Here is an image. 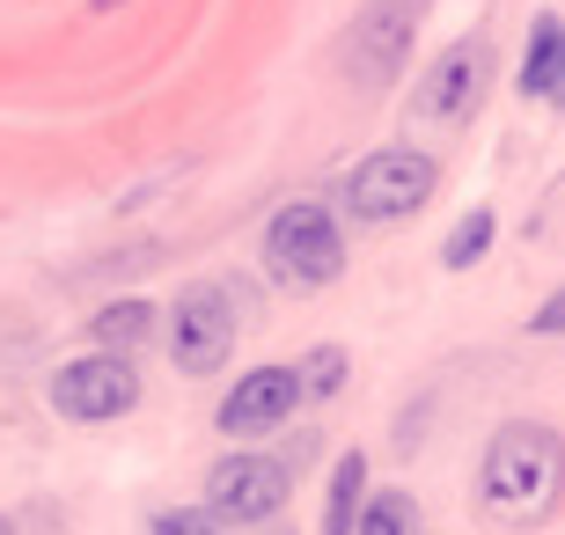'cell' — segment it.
<instances>
[{
    "label": "cell",
    "instance_id": "obj_1",
    "mask_svg": "<svg viewBox=\"0 0 565 535\" xmlns=\"http://www.w3.org/2000/svg\"><path fill=\"white\" fill-rule=\"evenodd\" d=\"M478 484H484V506L500 521H514V528L544 521L565 492V440L551 426H536V418H514V426L492 432Z\"/></svg>",
    "mask_w": 565,
    "mask_h": 535
},
{
    "label": "cell",
    "instance_id": "obj_2",
    "mask_svg": "<svg viewBox=\"0 0 565 535\" xmlns=\"http://www.w3.org/2000/svg\"><path fill=\"white\" fill-rule=\"evenodd\" d=\"M440 191V169L434 154H412V147H375L345 169L338 184V206L353 213V227H390V221H412Z\"/></svg>",
    "mask_w": 565,
    "mask_h": 535
},
{
    "label": "cell",
    "instance_id": "obj_3",
    "mask_svg": "<svg viewBox=\"0 0 565 535\" xmlns=\"http://www.w3.org/2000/svg\"><path fill=\"white\" fill-rule=\"evenodd\" d=\"M265 271H273L287 293L331 287L338 271H345V227L316 206V199H294V206H279L273 227H265Z\"/></svg>",
    "mask_w": 565,
    "mask_h": 535
},
{
    "label": "cell",
    "instance_id": "obj_4",
    "mask_svg": "<svg viewBox=\"0 0 565 535\" xmlns=\"http://www.w3.org/2000/svg\"><path fill=\"white\" fill-rule=\"evenodd\" d=\"M243 287H221V279H199V287L177 293L169 309V360L184 374H213L235 352V330H243Z\"/></svg>",
    "mask_w": 565,
    "mask_h": 535
},
{
    "label": "cell",
    "instance_id": "obj_5",
    "mask_svg": "<svg viewBox=\"0 0 565 535\" xmlns=\"http://www.w3.org/2000/svg\"><path fill=\"white\" fill-rule=\"evenodd\" d=\"M492 88V44L484 38H456L412 88V125H470Z\"/></svg>",
    "mask_w": 565,
    "mask_h": 535
},
{
    "label": "cell",
    "instance_id": "obj_6",
    "mask_svg": "<svg viewBox=\"0 0 565 535\" xmlns=\"http://www.w3.org/2000/svg\"><path fill=\"white\" fill-rule=\"evenodd\" d=\"M287 484L294 470L279 454H228V462L206 470V514L221 528H257V521H273L287 506Z\"/></svg>",
    "mask_w": 565,
    "mask_h": 535
},
{
    "label": "cell",
    "instance_id": "obj_7",
    "mask_svg": "<svg viewBox=\"0 0 565 535\" xmlns=\"http://www.w3.org/2000/svg\"><path fill=\"white\" fill-rule=\"evenodd\" d=\"M140 404V374H132L126 352H88V360H66L52 374V411L74 418V426H104V418H126Z\"/></svg>",
    "mask_w": 565,
    "mask_h": 535
},
{
    "label": "cell",
    "instance_id": "obj_8",
    "mask_svg": "<svg viewBox=\"0 0 565 535\" xmlns=\"http://www.w3.org/2000/svg\"><path fill=\"white\" fill-rule=\"evenodd\" d=\"M419 8L426 0H367L353 15V38H345V66H353L360 88L397 82L404 60H412V38H419Z\"/></svg>",
    "mask_w": 565,
    "mask_h": 535
},
{
    "label": "cell",
    "instance_id": "obj_9",
    "mask_svg": "<svg viewBox=\"0 0 565 535\" xmlns=\"http://www.w3.org/2000/svg\"><path fill=\"white\" fill-rule=\"evenodd\" d=\"M294 404H309V396H301V367H250L221 396V432H228V440H257V432L287 426Z\"/></svg>",
    "mask_w": 565,
    "mask_h": 535
},
{
    "label": "cell",
    "instance_id": "obj_10",
    "mask_svg": "<svg viewBox=\"0 0 565 535\" xmlns=\"http://www.w3.org/2000/svg\"><path fill=\"white\" fill-rule=\"evenodd\" d=\"M522 96H536V104H565V15H544L536 30H529Z\"/></svg>",
    "mask_w": 565,
    "mask_h": 535
},
{
    "label": "cell",
    "instance_id": "obj_11",
    "mask_svg": "<svg viewBox=\"0 0 565 535\" xmlns=\"http://www.w3.org/2000/svg\"><path fill=\"white\" fill-rule=\"evenodd\" d=\"M360 506H367V454H338L331 470V492H323V535H353L360 528Z\"/></svg>",
    "mask_w": 565,
    "mask_h": 535
},
{
    "label": "cell",
    "instance_id": "obj_12",
    "mask_svg": "<svg viewBox=\"0 0 565 535\" xmlns=\"http://www.w3.org/2000/svg\"><path fill=\"white\" fill-rule=\"evenodd\" d=\"M492 227H500V221H492V206H470L456 227H448V243H440V265H448V271H470L484 249H492Z\"/></svg>",
    "mask_w": 565,
    "mask_h": 535
},
{
    "label": "cell",
    "instance_id": "obj_13",
    "mask_svg": "<svg viewBox=\"0 0 565 535\" xmlns=\"http://www.w3.org/2000/svg\"><path fill=\"white\" fill-rule=\"evenodd\" d=\"M147 330H154L147 301H110V309H96V345H104V352H132Z\"/></svg>",
    "mask_w": 565,
    "mask_h": 535
},
{
    "label": "cell",
    "instance_id": "obj_14",
    "mask_svg": "<svg viewBox=\"0 0 565 535\" xmlns=\"http://www.w3.org/2000/svg\"><path fill=\"white\" fill-rule=\"evenodd\" d=\"M360 535H419V499L412 492H375L360 506Z\"/></svg>",
    "mask_w": 565,
    "mask_h": 535
},
{
    "label": "cell",
    "instance_id": "obj_15",
    "mask_svg": "<svg viewBox=\"0 0 565 535\" xmlns=\"http://www.w3.org/2000/svg\"><path fill=\"white\" fill-rule=\"evenodd\" d=\"M338 389H345V352L316 345L309 360H301V396H338Z\"/></svg>",
    "mask_w": 565,
    "mask_h": 535
},
{
    "label": "cell",
    "instance_id": "obj_16",
    "mask_svg": "<svg viewBox=\"0 0 565 535\" xmlns=\"http://www.w3.org/2000/svg\"><path fill=\"white\" fill-rule=\"evenodd\" d=\"M154 535H228L213 514H191V506H169V514H154Z\"/></svg>",
    "mask_w": 565,
    "mask_h": 535
},
{
    "label": "cell",
    "instance_id": "obj_17",
    "mask_svg": "<svg viewBox=\"0 0 565 535\" xmlns=\"http://www.w3.org/2000/svg\"><path fill=\"white\" fill-rule=\"evenodd\" d=\"M536 330H544V338H565V293H551L544 309H536Z\"/></svg>",
    "mask_w": 565,
    "mask_h": 535
},
{
    "label": "cell",
    "instance_id": "obj_18",
    "mask_svg": "<svg viewBox=\"0 0 565 535\" xmlns=\"http://www.w3.org/2000/svg\"><path fill=\"white\" fill-rule=\"evenodd\" d=\"M96 8H118V0H96Z\"/></svg>",
    "mask_w": 565,
    "mask_h": 535
},
{
    "label": "cell",
    "instance_id": "obj_19",
    "mask_svg": "<svg viewBox=\"0 0 565 535\" xmlns=\"http://www.w3.org/2000/svg\"><path fill=\"white\" fill-rule=\"evenodd\" d=\"M0 535H15V528H8V521H0Z\"/></svg>",
    "mask_w": 565,
    "mask_h": 535
}]
</instances>
